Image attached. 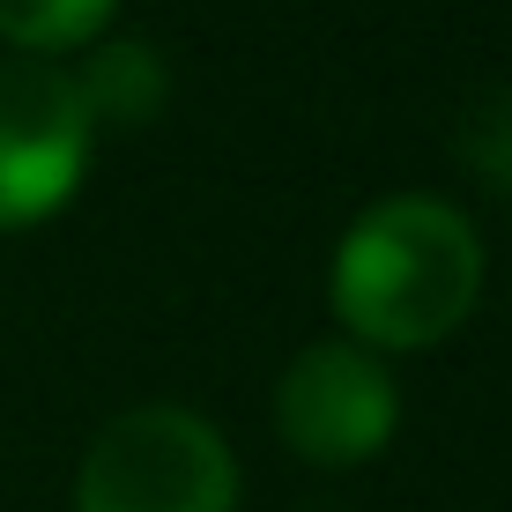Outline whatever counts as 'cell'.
I'll use <instances>...</instances> for the list:
<instances>
[{
    "mask_svg": "<svg viewBox=\"0 0 512 512\" xmlns=\"http://www.w3.org/2000/svg\"><path fill=\"white\" fill-rule=\"evenodd\" d=\"M461 164H468L483 186H498L505 201H512V82L483 90V97L461 112Z\"/></svg>",
    "mask_w": 512,
    "mask_h": 512,
    "instance_id": "7",
    "label": "cell"
},
{
    "mask_svg": "<svg viewBox=\"0 0 512 512\" xmlns=\"http://www.w3.org/2000/svg\"><path fill=\"white\" fill-rule=\"evenodd\" d=\"M75 512H238V461L208 416L149 401L90 438Z\"/></svg>",
    "mask_w": 512,
    "mask_h": 512,
    "instance_id": "2",
    "label": "cell"
},
{
    "mask_svg": "<svg viewBox=\"0 0 512 512\" xmlns=\"http://www.w3.org/2000/svg\"><path fill=\"white\" fill-rule=\"evenodd\" d=\"M75 90H82V104H90V119L149 127V119L171 104V67H164V52H156L149 38L119 30V38L90 45V60L75 67Z\"/></svg>",
    "mask_w": 512,
    "mask_h": 512,
    "instance_id": "5",
    "label": "cell"
},
{
    "mask_svg": "<svg viewBox=\"0 0 512 512\" xmlns=\"http://www.w3.org/2000/svg\"><path fill=\"white\" fill-rule=\"evenodd\" d=\"M401 423L394 372L357 342H312L275 379V431L312 468H357L386 453Z\"/></svg>",
    "mask_w": 512,
    "mask_h": 512,
    "instance_id": "4",
    "label": "cell"
},
{
    "mask_svg": "<svg viewBox=\"0 0 512 512\" xmlns=\"http://www.w3.org/2000/svg\"><path fill=\"white\" fill-rule=\"evenodd\" d=\"M334 320L357 349H431L483 297V238L446 193H386L334 245Z\"/></svg>",
    "mask_w": 512,
    "mask_h": 512,
    "instance_id": "1",
    "label": "cell"
},
{
    "mask_svg": "<svg viewBox=\"0 0 512 512\" xmlns=\"http://www.w3.org/2000/svg\"><path fill=\"white\" fill-rule=\"evenodd\" d=\"M112 8L119 0H0V45H15L23 60H60L75 45H97Z\"/></svg>",
    "mask_w": 512,
    "mask_h": 512,
    "instance_id": "6",
    "label": "cell"
},
{
    "mask_svg": "<svg viewBox=\"0 0 512 512\" xmlns=\"http://www.w3.org/2000/svg\"><path fill=\"white\" fill-rule=\"evenodd\" d=\"M90 104L67 60H0V231L45 223L90 171Z\"/></svg>",
    "mask_w": 512,
    "mask_h": 512,
    "instance_id": "3",
    "label": "cell"
}]
</instances>
